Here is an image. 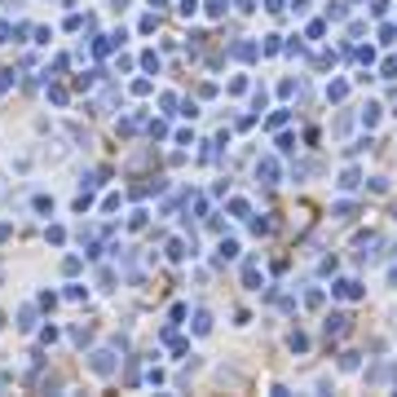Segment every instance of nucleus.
<instances>
[]
</instances>
